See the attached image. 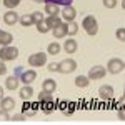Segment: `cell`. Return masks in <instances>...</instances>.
<instances>
[{
  "instance_id": "13",
  "label": "cell",
  "mask_w": 125,
  "mask_h": 125,
  "mask_svg": "<svg viewBox=\"0 0 125 125\" xmlns=\"http://www.w3.org/2000/svg\"><path fill=\"white\" fill-rule=\"evenodd\" d=\"M12 40H13V37H12V33H10V32L0 30V45H2V47L10 45V43H12Z\"/></svg>"
},
{
  "instance_id": "3",
  "label": "cell",
  "mask_w": 125,
  "mask_h": 125,
  "mask_svg": "<svg viewBox=\"0 0 125 125\" xmlns=\"http://www.w3.org/2000/svg\"><path fill=\"white\" fill-rule=\"evenodd\" d=\"M124 68H125V62L122 58H110L108 63H107V70L110 73H120V72H124Z\"/></svg>"
},
{
  "instance_id": "27",
  "label": "cell",
  "mask_w": 125,
  "mask_h": 125,
  "mask_svg": "<svg viewBox=\"0 0 125 125\" xmlns=\"http://www.w3.org/2000/svg\"><path fill=\"white\" fill-rule=\"evenodd\" d=\"M19 3H20V0H3V5H5L7 9H10V10H13Z\"/></svg>"
},
{
  "instance_id": "6",
  "label": "cell",
  "mask_w": 125,
  "mask_h": 125,
  "mask_svg": "<svg viewBox=\"0 0 125 125\" xmlns=\"http://www.w3.org/2000/svg\"><path fill=\"white\" fill-rule=\"evenodd\" d=\"M107 73L105 67H102V65H95V67L90 68V72H88V78L90 80H98V78H104Z\"/></svg>"
},
{
  "instance_id": "2",
  "label": "cell",
  "mask_w": 125,
  "mask_h": 125,
  "mask_svg": "<svg viewBox=\"0 0 125 125\" xmlns=\"http://www.w3.org/2000/svg\"><path fill=\"white\" fill-rule=\"evenodd\" d=\"M19 57V48L12 47V45H5L0 48V60L7 62V60H15Z\"/></svg>"
},
{
  "instance_id": "24",
  "label": "cell",
  "mask_w": 125,
  "mask_h": 125,
  "mask_svg": "<svg viewBox=\"0 0 125 125\" xmlns=\"http://www.w3.org/2000/svg\"><path fill=\"white\" fill-rule=\"evenodd\" d=\"M19 22L23 25V27H30L32 23H33V19H32V15H23V17H20Z\"/></svg>"
},
{
  "instance_id": "22",
  "label": "cell",
  "mask_w": 125,
  "mask_h": 125,
  "mask_svg": "<svg viewBox=\"0 0 125 125\" xmlns=\"http://www.w3.org/2000/svg\"><path fill=\"white\" fill-rule=\"evenodd\" d=\"M39 102L42 104V102H53V97H52V94L50 92H42V94H39Z\"/></svg>"
},
{
  "instance_id": "25",
  "label": "cell",
  "mask_w": 125,
  "mask_h": 125,
  "mask_svg": "<svg viewBox=\"0 0 125 125\" xmlns=\"http://www.w3.org/2000/svg\"><path fill=\"white\" fill-rule=\"evenodd\" d=\"M35 25H37V30H39L40 33H47V32H50V27L45 23V20H42V22L35 23Z\"/></svg>"
},
{
  "instance_id": "11",
  "label": "cell",
  "mask_w": 125,
  "mask_h": 125,
  "mask_svg": "<svg viewBox=\"0 0 125 125\" xmlns=\"http://www.w3.org/2000/svg\"><path fill=\"white\" fill-rule=\"evenodd\" d=\"M77 48H78L77 40H73V39L65 40V43H63V50H65L67 53H75V52H77Z\"/></svg>"
},
{
  "instance_id": "29",
  "label": "cell",
  "mask_w": 125,
  "mask_h": 125,
  "mask_svg": "<svg viewBox=\"0 0 125 125\" xmlns=\"http://www.w3.org/2000/svg\"><path fill=\"white\" fill-rule=\"evenodd\" d=\"M115 35H117V39L120 40V42H125V29H124V27H120V29L117 30Z\"/></svg>"
},
{
  "instance_id": "37",
  "label": "cell",
  "mask_w": 125,
  "mask_h": 125,
  "mask_svg": "<svg viewBox=\"0 0 125 125\" xmlns=\"http://www.w3.org/2000/svg\"><path fill=\"white\" fill-rule=\"evenodd\" d=\"M35 2H45V0H35Z\"/></svg>"
},
{
  "instance_id": "1",
  "label": "cell",
  "mask_w": 125,
  "mask_h": 125,
  "mask_svg": "<svg viewBox=\"0 0 125 125\" xmlns=\"http://www.w3.org/2000/svg\"><path fill=\"white\" fill-rule=\"evenodd\" d=\"M82 27H83V30H85L88 35H97V32H98V22H97V19L94 17V15H87L85 19H83V22H82Z\"/></svg>"
},
{
  "instance_id": "19",
  "label": "cell",
  "mask_w": 125,
  "mask_h": 125,
  "mask_svg": "<svg viewBox=\"0 0 125 125\" xmlns=\"http://www.w3.org/2000/svg\"><path fill=\"white\" fill-rule=\"evenodd\" d=\"M88 83H90V78L85 77V75H78V77L75 78V85H77L78 88H85V87H88Z\"/></svg>"
},
{
  "instance_id": "34",
  "label": "cell",
  "mask_w": 125,
  "mask_h": 125,
  "mask_svg": "<svg viewBox=\"0 0 125 125\" xmlns=\"http://www.w3.org/2000/svg\"><path fill=\"white\" fill-rule=\"evenodd\" d=\"M7 73V67L3 63V60H0V75H5Z\"/></svg>"
},
{
  "instance_id": "21",
  "label": "cell",
  "mask_w": 125,
  "mask_h": 125,
  "mask_svg": "<svg viewBox=\"0 0 125 125\" xmlns=\"http://www.w3.org/2000/svg\"><path fill=\"white\" fill-rule=\"evenodd\" d=\"M45 12H47L48 15H58L60 9H58L57 3H45Z\"/></svg>"
},
{
  "instance_id": "16",
  "label": "cell",
  "mask_w": 125,
  "mask_h": 125,
  "mask_svg": "<svg viewBox=\"0 0 125 125\" xmlns=\"http://www.w3.org/2000/svg\"><path fill=\"white\" fill-rule=\"evenodd\" d=\"M19 78L15 77V75H10L7 80H5V87L9 88V90H15V88H19Z\"/></svg>"
},
{
  "instance_id": "12",
  "label": "cell",
  "mask_w": 125,
  "mask_h": 125,
  "mask_svg": "<svg viewBox=\"0 0 125 125\" xmlns=\"http://www.w3.org/2000/svg\"><path fill=\"white\" fill-rule=\"evenodd\" d=\"M35 78H37V72H35V70H25V72L22 73V78H20V80L27 85V83H32Z\"/></svg>"
},
{
  "instance_id": "32",
  "label": "cell",
  "mask_w": 125,
  "mask_h": 125,
  "mask_svg": "<svg viewBox=\"0 0 125 125\" xmlns=\"http://www.w3.org/2000/svg\"><path fill=\"white\" fill-rule=\"evenodd\" d=\"M10 120H13V122H23L25 120V115L23 114H17V115L10 117Z\"/></svg>"
},
{
  "instance_id": "35",
  "label": "cell",
  "mask_w": 125,
  "mask_h": 125,
  "mask_svg": "<svg viewBox=\"0 0 125 125\" xmlns=\"http://www.w3.org/2000/svg\"><path fill=\"white\" fill-rule=\"evenodd\" d=\"M118 118H120V120H124V118H125V114H124V110H118Z\"/></svg>"
},
{
  "instance_id": "8",
  "label": "cell",
  "mask_w": 125,
  "mask_h": 125,
  "mask_svg": "<svg viewBox=\"0 0 125 125\" xmlns=\"http://www.w3.org/2000/svg\"><path fill=\"white\" fill-rule=\"evenodd\" d=\"M98 95H100V98H104V100L112 98L114 97V87L112 85H102L98 88Z\"/></svg>"
},
{
  "instance_id": "9",
  "label": "cell",
  "mask_w": 125,
  "mask_h": 125,
  "mask_svg": "<svg viewBox=\"0 0 125 125\" xmlns=\"http://www.w3.org/2000/svg\"><path fill=\"white\" fill-rule=\"evenodd\" d=\"M19 13H15L13 10H9V12H5L3 13V22L7 23V25H15L17 22H19Z\"/></svg>"
},
{
  "instance_id": "10",
  "label": "cell",
  "mask_w": 125,
  "mask_h": 125,
  "mask_svg": "<svg viewBox=\"0 0 125 125\" xmlns=\"http://www.w3.org/2000/svg\"><path fill=\"white\" fill-rule=\"evenodd\" d=\"M0 107H2V110H13V107H15V100L12 98V97H3L2 100H0Z\"/></svg>"
},
{
  "instance_id": "23",
  "label": "cell",
  "mask_w": 125,
  "mask_h": 125,
  "mask_svg": "<svg viewBox=\"0 0 125 125\" xmlns=\"http://www.w3.org/2000/svg\"><path fill=\"white\" fill-rule=\"evenodd\" d=\"M40 105H42V112L47 114V115L53 112V102H42Z\"/></svg>"
},
{
  "instance_id": "36",
  "label": "cell",
  "mask_w": 125,
  "mask_h": 125,
  "mask_svg": "<svg viewBox=\"0 0 125 125\" xmlns=\"http://www.w3.org/2000/svg\"><path fill=\"white\" fill-rule=\"evenodd\" d=\"M2 98H3V88L0 87V100H2Z\"/></svg>"
},
{
  "instance_id": "4",
  "label": "cell",
  "mask_w": 125,
  "mask_h": 125,
  "mask_svg": "<svg viewBox=\"0 0 125 125\" xmlns=\"http://www.w3.org/2000/svg\"><path fill=\"white\" fill-rule=\"evenodd\" d=\"M47 63V53L43 52H37V53H32L29 57V65L30 67H42Z\"/></svg>"
},
{
  "instance_id": "26",
  "label": "cell",
  "mask_w": 125,
  "mask_h": 125,
  "mask_svg": "<svg viewBox=\"0 0 125 125\" xmlns=\"http://www.w3.org/2000/svg\"><path fill=\"white\" fill-rule=\"evenodd\" d=\"M58 52H60V45H58L57 42H53V43L48 45V53H50V55H57Z\"/></svg>"
},
{
  "instance_id": "7",
  "label": "cell",
  "mask_w": 125,
  "mask_h": 125,
  "mask_svg": "<svg viewBox=\"0 0 125 125\" xmlns=\"http://www.w3.org/2000/svg\"><path fill=\"white\" fill-rule=\"evenodd\" d=\"M62 17H63L65 22H73L75 17H77V12H75V9H73L72 5H67L65 9L62 10Z\"/></svg>"
},
{
  "instance_id": "15",
  "label": "cell",
  "mask_w": 125,
  "mask_h": 125,
  "mask_svg": "<svg viewBox=\"0 0 125 125\" xmlns=\"http://www.w3.org/2000/svg\"><path fill=\"white\" fill-rule=\"evenodd\" d=\"M42 88H43L45 92H50V94H53V92H55V88H57V82H55V80H52V78H47V80H43V83H42Z\"/></svg>"
},
{
  "instance_id": "17",
  "label": "cell",
  "mask_w": 125,
  "mask_h": 125,
  "mask_svg": "<svg viewBox=\"0 0 125 125\" xmlns=\"http://www.w3.org/2000/svg\"><path fill=\"white\" fill-rule=\"evenodd\" d=\"M65 25H67V23H63V22H62L58 27L52 29V30H53V37H55V39H63V37L67 35V32H65Z\"/></svg>"
},
{
  "instance_id": "20",
  "label": "cell",
  "mask_w": 125,
  "mask_h": 125,
  "mask_svg": "<svg viewBox=\"0 0 125 125\" xmlns=\"http://www.w3.org/2000/svg\"><path fill=\"white\" fill-rule=\"evenodd\" d=\"M67 25H65V32H67V35H75L78 32V25L75 22H65Z\"/></svg>"
},
{
  "instance_id": "14",
  "label": "cell",
  "mask_w": 125,
  "mask_h": 125,
  "mask_svg": "<svg viewBox=\"0 0 125 125\" xmlns=\"http://www.w3.org/2000/svg\"><path fill=\"white\" fill-rule=\"evenodd\" d=\"M45 23H47L48 27H50V30H52V29H55V27H58V25L62 23V20H60L58 15H48L47 19H45Z\"/></svg>"
},
{
  "instance_id": "30",
  "label": "cell",
  "mask_w": 125,
  "mask_h": 125,
  "mask_svg": "<svg viewBox=\"0 0 125 125\" xmlns=\"http://www.w3.org/2000/svg\"><path fill=\"white\" fill-rule=\"evenodd\" d=\"M0 122H10V115L7 110H0Z\"/></svg>"
},
{
  "instance_id": "33",
  "label": "cell",
  "mask_w": 125,
  "mask_h": 125,
  "mask_svg": "<svg viewBox=\"0 0 125 125\" xmlns=\"http://www.w3.org/2000/svg\"><path fill=\"white\" fill-rule=\"evenodd\" d=\"M48 70H50V72H58V63H53V62H52V63H48Z\"/></svg>"
},
{
  "instance_id": "31",
  "label": "cell",
  "mask_w": 125,
  "mask_h": 125,
  "mask_svg": "<svg viewBox=\"0 0 125 125\" xmlns=\"http://www.w3.org/2000/svg\"><path fill=\"white\" fill-rule=\"evenodd\" d=\"M104 5L107 9H115L117 7V0H104Z\"/></svg>"
},
{
  "instance_id": "28",
  "label": "cell",
  "mask_w": 125,
  "mask_h": 125,
  "mask_svg": "<svg viewBox=\"0 0 125 125\" xmlns=\"http://www.w3.org/2000/svg\"><path fill=\"white\" fill-rule=\"evenodd\" d=\"M32 15V19H33V23H39L43 20V13L42 12H33V13H30Z\"/></svg>"
},
{
  "instance_id": "5",
  "label": "cell",
  "mask_w": 125,
  "mask_h": 125,
  "mask_svg": "<svg viewBox=\"0 0 125 125\" xmlns=\"http://www.w3.org/2000/svg\"><path fill=\"white\" fill-rule=\"evenodd\" d=\"M77 68V62L73 58H65L58 63V72L60 73H72Z\"/></svg>"
},
{
  "instance_id": "18",
  "label": "cell",
  "mask_w": 125,
  "mask_h": 125,
  "mask_svg": "<svg viewBox=\"0 0 125 125\" xmlns=\"http://www.w3.org/2000/svg\"><path fill=\"white\" fill-rule=\"evenodd\" d=\"M32 95H33V88L30 87V83H27L25 87H22V88H20V97H22L23 100H29Z\"/></svg>"
}]
</instances>
